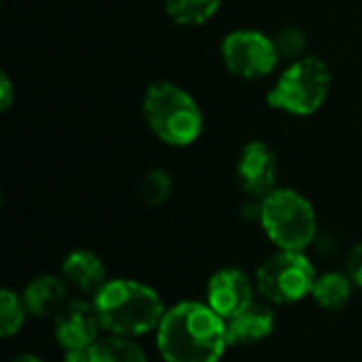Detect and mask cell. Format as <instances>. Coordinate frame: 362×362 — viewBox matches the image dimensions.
<instances>
[{
	"label": "cell",
	"instance_id": "6da1fadb",
	"mask_svg": "<svg viewBox=\"0 0 362 362\" xmlns=\"http://www.w3.org/2000/svg\"><path fill=\"white\" fill-rule=\"evenodd\" d=\"M163 362H221L227 348V322L206 301H178L168 308L155 331Z\"/></svg>",
	"mask_w": 362,
	"mask_h": 362
},
{
	"label": "cell",
	"instance_id": "7a4b0ae2",
	"mask_svg": "<svg viewBox=\"0 0 362 362\" xmlns=\"http://www.w3.org/2000/svg\"><path fill=\"white\" fill-rule=\"evenodd\" d=\"M91 301L102 331L132 339L157 331L168 312L161 295L153 286L129 278L108 280Z\"/></svg>",
	"mask_w": 362,
	"mask_h": 362
},
{
	"label": "cell",
	"instance_id": "3957f363",
	"mask_svg": "<svg viewBox=\"0 0 362 362\" xmlns=\"http://www.w3.org/2000/svg\"><path fill=\"white\" fill-rule=\"evenodd\" d=\"M142 117L153 136L174 148L195 144L206 125L195 95L172 81H155L144 89Z\"/></svg>",
	"mask_w": 362,
	"mask_h": 362
},
{
	"label": "cell",
	"instance_id": "277c9868",
	"mask_svg": "<svg viewBox=\"0 0 362 362\" xmlns=\"http://www.w3.org/2000/svg\"><path fill=\"white\" fill-rule=\"evenodd\" d=\"M259 223L276 250L305 252L318 235V216L312 202L293 187H276L259 199Z\"/></svg>",
	"mask_w": 362,
	"mask_h": 362
},
{
	"label": "cell",
	"instance_id": "5b68a950",
	"mask_svg": "<svg viewBox=\"0 0 362 362\" xmlns=\"http://www.w3.org/2000/svg\"><path fill=\"white\" fill-rule=\"evenodd\" d=\"M331 87V66L320 55L308 53L282 68L267 91V104L291 117H312L327 104Z\"/></svg>",
	"mask_w": 362,
	"mask_h": 362
},
{
	"label": "cell",
	"instance_id": "8992f818",
	"mask_svg": "<svg viewBox=\"0 0 362 362\" xmlns=\"http://www.w3.org/2000/svg\"><path fill=\"white\" fill-rule=\"evenodd\" d=\"M318 272L305 252L276 250L267 257L257 274V293L272 305H295L312 297Z\"/></svg>",
	"mask_w": 362,
	"mask_h": 362
},
{
	"label": "cell",
	"instance_id": "52a82bcc",
	"mask_svg": "<svg viewBox=\"0 0 362 362\" xmlns=\"http://www.w3.org/2000/svg\"><path fill=\"white\" fill-rule=\"evenodd\" d=\"M221 59L233 76L244 81L267 78L282 62L274 36L257 28L227 32L221 40Z\"/></svg>",
	"mask_w": 362,
	"mask_h": 362
},
{
	"label": "cell",
	"instance_id": "ba28073f",
	"mask_svg": "<svg viewBox=\"0 0 362 362\" xmlns=\"http://www.w3.org/2000/svg\"><path fill=\"white\" fill-rule=\"evenodd\" d=\"M278 170L280 161L276 151L263 140H250L242 146L235 163V174L240 187L257 197L263 199L278 187Z\"/></svg>",
	"mask_w": 362,
	"mask_h": 362
},
{
	"label": "cell",
	"instance_id": "9c48e42d",
	"mask_svg": "<svg viewBox=\"0 0 362 362\" xmlns=\"http://www.w3.org/2000/svg\"><path fill=\"white\" fill-rule=\"evenodd\" d=\"M53 329L55 341L64 352L87 350L102 337V325L91 299H68L53 318Z\"/></svg>",
	"mask_w": 362,
	"mask_h": 362
},
{
	"label": "cell",
	"instance_id": "30bf717a",
	"mask_svg": "<svg viewBox=\"0 0 362 362\" xmlns=\"http://www.w3.org/2000/svg\"><path fill=\"white\" fill-rule=\"evenodd\" d=\"M257 286L250 276L238 267L216 269L206 284V303L223 318L229 320L255 303Z\"/></svg>",
	"mask_w": 362,
	"mask_h": 362
},
{
	"label": "cell",
	"instance_id": "8fae6325",
	"mask_svg": "<svg viewBox=\"0 0 362 362\" xmlns=\"http://www.w3.org/2000/svg\"><path fill=\"white\" fill-rule=\"evenodd\" d=\"M62 278L68 286L91 297L110 280L102 257L89 248H74L66 255L62 263Z\"/></svg>",
	"mask_w": 362,
	"mask_h": 362
},
{
	"label": "cell",
	"instance_id": "7c38bea8",
	"mask_svg": "<svg viewBox=\"0 0 362 362\" xmlns=\"http://www.w3.org/2000/svg\"><path fill=\"white\" fill-rule=\"evenodd\" d=\"M21 299L30 316L40 320L55 318L57 312L68 303V282L62 278V274H40L25 284Z\"/></svg>",
	"mask_w": 362,
	"mask_h": 362
},
{
	"label": "cell",
	"instance_id": "4fadbf2b",
	"mask_svg": "<svg viewBox=\"0 0 362 362\" xmlns=\"http://www.w3.org/2000/svg\"><path fill=\"white\" fill-rule=\"evenodd\" d=\"M229 346H255L276 331V314L265 303H252L242 314L225 320Z\"/></svg>",
	"mask_w": 362,
	"mask_h": 362
},
{
	"label": "cell",
	"instance_id": "5bb4252c",
	"mask_svg": "<svg viewBox=\"0 0 362 362\" xmlns=\"http://www.w3.org/2000/svg\"><path fill=\"white\" fill-rule=\"evenodd\" d=\"M354 293V282L348 272H325L318 274V280L312 291V299L318 308L327 312L344 310Z\"/></svg>",
	"mask_w": 362,
	"mask_h": 362
},
{
	"label": "cell",
	"instance_id": "9a60e30c",
	"mask_svg": "<svg viewBox=\"0 0 362 362\" xmlns=\"http://www.w3.org/2000/svg\"><path fill=\"white\" fill-rule=\"evenodd\" d=\"M89 362H148V356L136 339L106 333L89 348Z\"/></svg>",
	"mask_w": 362,
	"mask_h": 362
},
{
	"label": "cell",
	"instance_id": "2e32d148",
	"mask_svg": "<svg viewBox=\"0 0 362 362\" xmlns=\"http://www.w3.org/2000/svg\"><path fill=\"white\" fill-rule=\"evenodd\" d=\"M165 15L187 28L208 23L221 8L223 0H161Z\"/></svg>",
	"mask_w": 362,
	"mask_h": 362
},
{
	"label": "cell",
	"instance_id": "e0dca14e",
	"mask_svg": "<svg viewBox=\"0 0 362 362\" xmlns=\"http://www.w3.org/2000/svg\"><path fill=\"white\" fill-rule=\"evenodd\" d=\"M28 316L30 314L23 305L21 295L13 293L11 288H2L0 291V335L4 339L15 337L23 329Z\"/></svg>",
	"mask_w": 362,
	"mask_h": 362
},
{
	"label": "cell",
	"instance_id": "ac0fdd59",
	"mask_svg": "<svg viewBox=\"0 0 362 362\" xmlns=\"http://www.w3.org/2000/svg\"><path fill=\"white\" fill-rule=\"evenodd\" d=\"M172 189H174L172 176L163 168H153L144 174L140 182V197L146 206L159 208L172 197Z\"/></svg>",
	"mask_w": 362,
	"mask_h": 362
},
{
	"label": "cell",
	"instance_id": "d6986e66",
	"mask_svg": "<svg viewBox=\"0 0 362 362\" xmlns=\"http://www.w3.org/2000/svg\"><path fill=\"white\" fill-rule=\"evenodd\" d=\"M276 49L280 53V59L291 64L295 59H301L308 55V47H310V38L305 34V30L297 28V25H288L282 28L276 36Z\"/></svg>",
	"mask_w": 362,
	"mask_h": 362
},
{
	"label": "cell",
	"instance_id": "ffe728a7",
	"mask_svg": "<svg viewBox=\"0 0 362 362\" xmlns=\"http://www.w3.org/2000/svg\"><path fill=\"white\" fill-rule=\"evenodd\" d=\"M348 276L352 278L354 286L362 288V244L354 246L348 255V265H346Z\"/></svg>",
	"mask_w": 362,
	"mask_h": 362
},
{
	"label": "cell",
	"instance_id": "44dd1931",
	"mask_svg": "<svg viewBox=\"0 0 362 362\" xmlns=\"http://www.w3.org/2000/svg\"><path fill=\"white\" fill-rule=\"evenodd\" d=\"M15 104V85L6 70L0 72V110L6 112Z\"/></svg>",
	"mask_w": 362,
	"mask_h": 362
},
{
	"label": "cell",
	"instance_id": "7402d4cb",
	"mask_svg": "<svg viewBox=\"0 0 362 362\" xmlns=\"http://www.w3.org/2000/svg\"><path fill=\"white\" fill-rule=\"evenodd\" d=\"M64 362H89V348L87 350H66Z\"/></svg>",
	"mask_w": 362,
	"mask_h": 362
},
{
	"label": "cell",
	"instance_id": "603a6c76",
	"mask_svg": "<svg viewBox=\"0 0 362 362\" xmlns=\"http://www.w3.org/2000/svg\"><path fill=\"white\" fill-rule=\"evenodd\" d=\"M11 362H45L40 356H36V354H30V352H23V354H17L15 358Z\"/></svg>",
	"mask_w": 362,
	"mask_h": 362
}]
</instances>
